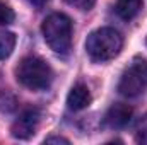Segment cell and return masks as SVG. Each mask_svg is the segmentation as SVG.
Returning <instances> with one entry per match:
<instances>
[{
	"instance_id": "obj_1",
	"label": "cell",
	"mask_w": 147,
	"mask_h": 145,
	"mask_svg": "<svg viewBox=\"0 0 147 145\" xmlns=\"http://www.w3.org/2000/svg\"><path fill=\"white\" fill-rule=\"evenodd\" d=\"M41 33L46 44L60 55H67L72 48V21L62 12L48 15L41 24Z\"/></svg>"
},
{
	"instance_id": "obj_2",
	"label": "cell",
	"mask_w": 147,
	"mask_h": 145,
	"mask_svg": "<svg viewBox=\"0 0 147 145\" xmlns=\"http://www.w3.org/2000/svg\"><path fill=\"white\" fill-rule=\"evenodd\" d=\"M123 48V38L113 28H99L86 39V51L94 62H108L118 56Z\"/></svg>"
},
{
	"instance_id": "obj_3",
	"label": "cell",
	"mask_w": 147,
	"mask_h": 145,
	"mask_svg": "<svg viewBox=\"0 0 147 145\" xmlns=\"http://www.w3.org/2000/svg\"><path fill=\"white\" fill-rule=\"evenodd\" d=\"M16 77L19 84L29 91H46L53 82V70L43 58L26 56L19 62Z\"/></svg>"
},
{
	"instance_id": "obj_4",
	"label": "cell",
	"mask_w": 147,
	"mask_h": 145,
	"mask_svg": "<svg viewBox=\"0 0 147 145\" xmlns=\"http://www.w3.org/2000/svg\"><path fill=\"white\" fill-rule=\"evenodd\" d=\"M147 89V62L135 60L121 75L118 92L125 97H137Z\"/></svg>"
},
{
	"instance_id": "obj_5",
	"label": "cell",
	"mask_w": 147,
	"mask_h": 145,
	"mask_svg": "<svg viewBox=\"0 0 147 145\" xmlns=\"http://www.w3.org/2000/svg\"><path fill=\"white\" fill-rule=\"evenodd\" d=\"M38 125H39V111L36 108H28L14 121V125L10 128V133H12L14 138L28 140L36 133Z\"/></svg>"
},
{
	"instance_id": "obj_6",
	"label": "cell",
	"mask_w": 147,
	"mask_h": 145,
	"mask_svg": "<svg viewBox=\"0 0 147 145\" xmlns=\"http://www.w3.org/2000/svg\"><path fill=\"white\" fill-rule=\"evenodd\" d=\"M132 114H134V109L130 108L128 104H123V103H116L113 104L106 114H105V125L111 128V130H118V128H125L130 119H132Z\"/></svg>"
},
{
	"instance_id": "obj_7",
	"label": "cell",
	"mask_w": 147,
	"mask_h": 145,
	"mask_svg": "<svg viewBox=\"0 0 147 145\" xmlns=\"http://www.w3.org/2000/svg\"><path fill=\"white\" fill-rule=\"evenodd\" d=\"M92 97H91V92L87 89V85L84 84H77L74 85L67 96V106L72 111H80V109H86L91 104Z\"/></svg>"
},
{
	"instance_id": "obj_8",
	"label": "cell",
	"mask_w": 147,
	"mask_h": 145,
	"mask_svg": "<svg viewBox=\"0 0 147 145\" xmlns=\"http://www.w3.org/2000/svg\"><path fill=\"white\" fill-rule=\"evenodd\" d=\"M142 9V0H118L116 2V14L123 21H132Z\"/></svg>"
},
{
	"instance_id": "obj_9",
	"label": "cell",
	"mask_w": 147,
	"mask_h": 145,
	"mask_svg": "<svg viewBox=\"0 0 147 145\" xmlns=\"http://www.w3.org/2000/svg\"><path fill=\"white\" fill-rule=\"evenodd\" d=\"M16 41L17 38L10 31H0V60H5L12 55L14 48H16Z\"/></svg>"
},
{
	"instance_id": "obj_10",
	"label": "cell",
	"mask_w": 147,
	"mask_h": 145,
	"mask_svg": "<svg viewBox=\"0 0 147 145\" xmlns=\"http://www.w3.org/2000/svg\"><path fill=\"white\" fill-rule=\"evenodd\" d=\"M14 19H16V14H14V10H12V9L7 5V3L0 2V26L12 24V22H14Z\"/></svg>"
},
{
	"instance_id": "obj_11",
	"label": "cell",
	"mask_w": 147,
	"mask_h": 145,
	"mask_svg": "<svg viewBox=\"0 0 147 145\" xmlns=\"http://www.w3.org/2000/svg\"><path fill=\"white\" fill-rule=\"evenodd\" d=\"M17 108V101L14 96L7 94V92H2L0 94V111H5V113H10Z\"/></svg>"
},
{
	"instance_id": "obj_12",
	"label": "cell",
	"mask_w": 147,
	"mask_h": 145,
	"mask_svg": "<svg viewBox=\"0 0 147 145\" xmlns=\"http://www.w3.org/2000/svg\"><path fill=\"white\" fill-rule=\"evenodd\" d=\"M65 2L79 10H91L96 3V0H65Z\"/></svg>"
},
{
	"instance_id": "obj_13",
	"label": "cell",
	"mask_w": 147,
	"mask_h": 145,
	"mask_svg": "<svg viewBox=\"0 0 147 145\" xmlns=\"http://www.w3.org/2000/svg\"><path fill=\"white\" fill-rule=\"evenodd\" d=\"M137 140L147 144V114L139 121V126H137Z\"/></svg>"
},
{
	"instance_id": "obj_14",
	"label": "cell",
	"mask_w": 147,
	"mask_h": 145,
	"mask_svg": "<svg viewBox=\"0 0 147 145\" xmlns=\"http://www.w3.org/2000/svg\"><path fill=\"white\" fill-rule=\"evenodd\" d=\"M45 144H65V145H69L70 142L67 138H63V137H48V138H45Z\"/></svg>"
},
{
	"instance_id": "obj_15",
	"label": "cell",
	"mask_w": 147,
	"mask_h": 145,
	"mask_svg": "<svg viewBox=\"0 0 147 145\" xmlns=\"http://www.w3.org/2000/svg\"><path fill=\"white\" fill-rule=\"evenodd\" d=\"M28 2H29V3H33L34 7H38V9H39V7H43L48 0H28Z\"/></svg>"
}]
</instances>
